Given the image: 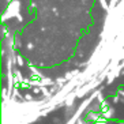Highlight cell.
<instances>
[{
	"mask_svg": "<svg viewBox=\"0 0 124 124\" xmlns=\"http://www.w3.org/2000/svg\"><path fill=\"white\" fill-rule=\"evenodd\" d=\"M7 1H8V3H11V1H12V0H7Z\"/></svg>",
	"mask_w": 124,
	"mask_h": 124,
	"instance_id": "2",
	"label": "cell"
},
{
	"mask_svg": "<svg viewBox=\"0 0 124 124\" xmlns=\"http://www.w3.org/2000/svg\"><path fill=\"white\" fill-rule=\"evenodd\" d=\"M19 7H21V1L19 0H12L11 3L8 4V8H7V12L11 16H16L19 14Z\"/></svg>",
	"mask_w": 124,
	"mask_h": 124,
	"instance_id": "1",
	"label": "cell"
}]
</instances>
